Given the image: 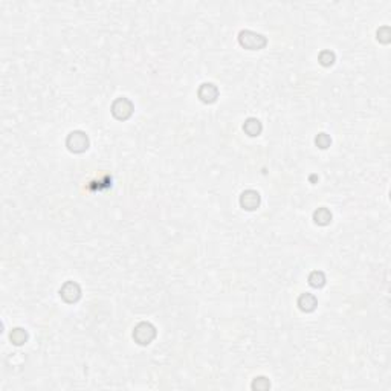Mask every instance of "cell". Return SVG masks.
Listing matches in <instances>:
<instances>
[{"label": "cell", "mask_w": 391, "mask_h": 391, "mask_svg": "<svg viewBox=\"0 0 391 391\" xmlns=\"http://www.w3.org/2000/svg\"><path fill=\"white\" fill-rule=\"evenodd\" d=\"M313 222L319 226H327L332 222V212L327 208H318L313 212Z\"/></svg>", "instance_id": "obj_10"}, {"label": "cell", "mask_w": 391, "mask_h": 391, "mask_svg": "<svg viewBox=\"0 0 391 391\" xmlns=\"http://www.w3.org/2000/svg\"><path fill=\"white\" fill-rule=\"evenodd\" d=\"M335 60H336V55H335V52H332V50H323L321 54H319V57H318L319 64L324 66V67H330L335 63Z\"/></svg>", "instance_id": "obj_13"}, {"label": "cell", "mask_w": 391, "mask_h": 391, "mask_svg": "<svg viewBox=\"0 0 391 391\" xmlns=\"http://www.w3.org/2000/svg\"><path fill=\"white\" fill-rule=\"evenodd\" d=\"M252 390H261V391H264V390H269L271 388V384H269V381L266 379V378H263V376H260V378H255V381L252 382Z\"/></svg>", "instance_id": "obj_15"}, {"label": "cell", "mask_w": 391, "mask_h": 391, "mask_svg": "<svg viewBox=\"0 0 391 391\" xmlns=\"http://www.w3.org/2000/svg\"><path fill=\"white\" fill-rule=\"evenodd\" d=\"M60 296L69 304H74L81 298V288L80 284L75 281H66L61 289H60Z\"/></svg>", "instance_id": "obj_5"}, {"label": "cell", "mask_w": 391, "mask_h": 391, "mask_svg": "<svg viewBox=\"0 0 391 391\" xmlns=\"http://www.w3.org/2000/svg\"><path fill=\"white\" fill-rule=\"evenodd\" d=\"M315 144H316V147H319L321 150H326V148L330 147L332 139H330V136H329L327 133H319V135L315 138Z\"/></svg>", "instance_id": "obj_14"}, {"label": "cell", "mask_w": 391, "mask_h": 391, "mask_svg": "<svg viewBox=\"0 0 391 391\" xmlns=\"http://www.w3.org/2000/svg\"><path fill=\"white\" fill-rule=\"evenodd\" d=\"M378 40L381 42V43H390V28L388 26H382L379 31H378Z\"/></svg>", "instance_id": "obj_16"}, {"label": "cell", "mask_w": 391, "mask_h": 391, "mask_svg": "<svg viewBox=\"0 0 391 391\" xmlns=\"http://www.w3.org/2000/svg\"><path fill=\"white\" fill-rule=\"evenodd\" d=\"M197 97L202 102L205 104H212L216 102L219 98V89L212 84V83H203L200 84L199 91H197Z\"/></svg>", "instance_id": "obj_7"}, {"label": "cell", "mask_w": 391, "mask_h": 391, "mask_svg": "<svg viewBox=\"0 0 391 391\" xmlns=\"http://www.w3.org/2000/svg\"><path fill=\"white\" fill-rule=\"evenodd\" d=\"M318 306V299L313 293H303L299 295L298 298V307L301 312H306V313H310L316 309Z\"/></svg>", "instance_id": "obj_8"}, {"label": "cell", "mask_w": 391, "mask_h": 391, "mask_svg": "<svg viewBox=\"0 0 391 391\" xmlns=\"http://www.w3.org/2000/svg\"><path fill=\"white\" fill-rule=\"evenodd\" d=\"M9 340L14 345H23L28 341V332L22 327H17L11 332Z\"/></svg>", "instance_id": "obj_12"}, {"label": "cell", "mask_w": 391, "mask_h": 391, "mask_svg": "<svg viewBox=\"0 0 391 391\" xmlns=\"http://www.w3.org/2000/svg\"><path fill=\"white\" fill-rule=\"evenodd\" d=\"M156 338V329L150 323H139L133 329V340L139 345H148Z\"/></svg>", "instance_id": "obj_3"}, {"label": "cell", "mask_w": 391, "mask_h": 391, "mask_svg": "<svg viewBox=\"0 0 391 391\" xmlns=\"http://www.w3.org/2000/svg\"><path fill=\"white\" fill-rule=\"evenodd\" d=\"M243 130L247 136H251V138H255L261 133L263 130V126H261V122L260 119L257 118H247L243 124Z\"/></svg>", "instance_id": "obj_9"}, {"label": "cell", "mask_w": 391, "mask_h": 391, "mask_svg": "<svg viewBox=\"0 0 391 391\" xmlns=\"http://www.w3.org/2000/svg\"><path fill=\"white\" fill-rule=\"evenodd\" d=\"M326 275H324V272L323 271H313V272H310V275H309V284L312 288H315V289H321V288H324L326 286Z\"/></svg>", "instance_id": "obj_11"}, {"label": "cell", "mask_w": 391, "mask_h": 391, "mask_svg": "<svg viewBox=\"0 0 391 391\" xmlns=\"http://www.w3.org/2000/svg\"><path fill=\"white\" fill-rule=\"evenodd\" d=\"M239 43L242 48L249 49V50H260L266 45H268V39L261 34H257L254 31L244 29L239 32Z\"/></svg>", "instance_id": "obj_1"}, {"label": "cell", "mask_w": 391, "mask_h": 391, "mask_svg": "<svg viewBox=\"0 0 391 391\" xmlns=\"http://www.w3.org/2000/svg\"><path fill=\"white\" fill-rule=\"evenodd\" d=\"M261 203V196L255 190H246L240 196V206L246 211H255Z\"/></svg>", "instance_id": "obj_6"}, {"label": "cell", "mask_w": 391, "mask_h": 391, "mask_svg": "<svg viewBox=\"0 0 391 391\" xmlns=\"http://www.w3.org/2000/svg\"><path fill=\"white\" fill-rule=\"evenodd\" d=\"M89 146H91V141H89V136L81 132V130H74L70 132L66 138V147L70 153H75V154H80V153H84Z\"/></svg>", "instance_id": "obj_2"}, {"label": "cell", "mask_w": 391, "mask_h": 391, "mask_svg": "<svg viewBox=\"0 0 391 391\" xmlns=\"http://www.w3.org/2000/svg\"><path fill=\"white\" fill-rule=\"evenodd\" d=\"M133 110H135L133 102L129 98H126V97L115 99L113 104H112V115L118 121H127L133 115Z\"/></svg>", "instance_id": "obj_4"}]
</instances>
